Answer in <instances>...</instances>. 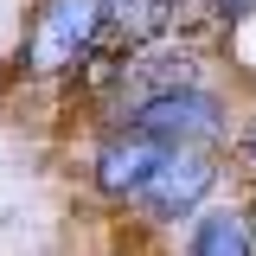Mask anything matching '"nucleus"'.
<instances>
[{"label": "nucleus", "mask_w": 256, "mask_h": 256, "mask_svg": "<svg viewBox=\"0 0 256 256\" xmlns=\"http://www.w3.org/2000/svg\"><path fill=\"white\" fill-rule=\"evenodd\" d=\"M102 45V0H38L26 20L20 70L26 77H84V64Z\"/></svg>", "instance_id": "f257e3e1"}, {"label": "nucleus", "mask_w": 256, "mask_h": 256, "mask_svg": "<svg viewBox=\"0 0 256 256\" xmlns=\"http://www.w3.org/2000/svg\"><path fill=\"white\" fill-rule=\"evenodd\" d=\"M116 122L154 134L160 148H212V154H224V148H230V134H237V109H230V96H224V90L198 84V90L141 96V102L122 109Z\"/></svg>", "instance_id": "f03ea898"}, {"label": "nucleus", "mask_w": 256, "mask_h": 256, "mask_svg": "<svg viewBox=\"0 0 256 256\" xmlns=\"http://www.w3.org/2000/svg\"><path fill=\"white\" fill-rule=\"evenodd\" d=\"M218 180H224V154H212V148H173L128 212H141L148 224H192L212 205Z\"/></svg>", "instance_id": "7ed1b4c3"}, {"label": "nucleus", "mask_w": 256, "mask_h": 256, "mask_svg": "<svg viewBox=\"0 0 256 256\" xmlns=\"http://www.w3.org/2000/svg\"><path fill=\"white\" fill-rule=\"evenodd\" d=\"M166 154H173V148H160L154 134H141V128H128V122H109L102 141H96V154H90V186H96V198L134 205L141 186L160 173Z\"/></svg>", "instance_id": "20e7f679"}, {"label": "nucleus", "mask_w": 256, "mask_h": 256, "mask_svg": "<svg viewBox=\"0 0 256 256\" xmlns=\"http://www.w3.org/2000/svg\"><path fill=\"white\" fill-rule=\"evenodd\" d=\"M180 256H256V218L244 198L230 205H205L180 237Z\"/></svg>", "instance_id": "39448f33"}, {"label": "nucleus", "mask_w": 256, "mask_h": 256, "mask_svg": "<svg viewBox=\"0 0 256 256\" xmlns=\"http://www.w3.org/2000/svg\"><path fill=\"white\" fill-rule=\"evenodd\" d=\"M230 148H237V160H244V186H250V205H256V122L237 128V134H230Z\"/></svg>", "instance_id": "423d86ee"}, {"label": "nucleus", "mask_w": 256, "mask_h": 256, "mask_svg": "<svg viewBox=\"0 0 256 256\" xmlns=\"http://www.w3.org/2000/svg\"><path fill=\"white\" fill-rule=\"evenodd\" d=\"M205 6H212L218 26H237V20H250V13H256V0H205Z\"/></svg>", "instance_id": "0eeeda50"}, {"label": "nucleus", "mask_w": 256, "mask_h": 256, "mask_svg": "<svg viewBox=\"0 0 256 256\" xmlns=\"http://www.w3.org/2000/svg\"><path fill=\"white\" fill-rule=\"evenodd\" d=\"M244 205H250V198H244ZM250 218H256V205H250Z\"/></svg>", "instance_id": "6e6552de"}]
</instances>
